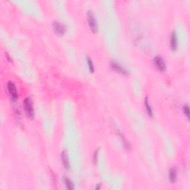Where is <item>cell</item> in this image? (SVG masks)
<instances>
[{"label": "cell", "instance_id": "1", "mask_svg": "<svg viewBox=\"0 0 190 190\" xmlns=\"http://www.w3.org/2000/svg\"><path fill=\"white\" fill-rule=\"evenodd\" d=\"M23 106L27 116L29 118H32L33 119L34 117V107H33L32 102H31V100L30 98H25L24 100Z\"/></svg>", "mask_w": 190, "mask_h": 190}, {"label": "cell", "instance_id": "2", "mask_svg": "<svg viewBox=\"0 0 190 190\" xmlns=\"http://www.w3.org/2000/svg\"><path fill=\"white\" fill-rule=\"evenodd\" d=\"M87 20H88V25H89L91 30L93 33H96L97 31V20H96L95 15L92 13V11L88 10V13H87Z\"/></svg>", "mask_w": 190, "mask_h": 190}, {"label": "cell", "instance_id": "3", "mask_svg": "<svg viewBox=\"0 0 190 190\" xmlns=\"http://www.w3.org/2000/svg\"><path fill=\"white\" fill-rule=\"evenodd\" d=\"M53 28L55 31L56 34L59 36H62L65 34L66 31L65 26L62 23L59 22H53Z\"/></svg>", "mask_w": 190, "mask_h": 190}, {"label": "cell", "instance_id": "4", "mask_svg": "<svg viewBox=\"0 0 190 190\" xmlns=\"http://www.w3.org/2000/svg\"><path fill=\"white\" fill-rule=\"evenodd\" d=\"M7 88H8V93L13 100H16L18 97V94H17V90L16 88V85L13 82H8L7 84Z\"/></svg>", "mask_w": 190, "mask_h": 190}, {"label": "cell", "instance_id": "5", "mask_svg": "<svg viewBox=\"0 0 190 190\" xmlns=\"http://www.w3.org/2000/svg\"><path fill=\"white\" fill-rule=\"evenodd\" d=\"M154 64L155 67L160 71H164L166 69V65L164 60L159 56H157L154 58Z\"/></svg>", "mask_w": 190, "mask_h": 190}, {"label": "cell", "instance_id": "6", "mask_svg": "<svg viewBox=\"0 0 190 190\" xmlns=\"http://www.w3.org/2000/svg\"><path fill=\"white\" fill-rule=\"evenodd\" d=\"M111 67L113 70H114L117 72L120 73V74H123L124 75H127L128 74V71L125 70V69H123V66L120 64L118 63L117 62H115V61H112L111 62Z\"/></svg>", "mask_w": 190, "mask_h": 190}, {"label": "cell", "instance_id": "7", "mask_svg": "<svg viewBox=\"0 0 190 190\" xmlns=\"http://www.w3.org/2000/svg\"><path fill=\"white\" fill-rule=\"evenodd\" d=\"M61 158H62V164H63L64 167L66 170H70V161H69V157H68L67 152L65 151H63L61 154Z\"/></svg>", "mask_w": 190, "mask_h": 190}, {"label": "cell", "instance_id": "8", "mask_svg": "<svg viewBox=\"0 0 190 190\" xmlns=\"http://www.w3.org/2000/svg\"><path fill=\"white\" fill-rule=\"evenodd\" d=\"M170 47L172 50H175L177 47V37L175 31H173L170 37Z\"/></svg>", "mask_w": 190, "mask_h": 190}, {"label": "cell", "instance_id": "9", "mask_svg": "<svg viewBox=\"0 0 190 190\" xmlns=\"http://www.w3.org/2000/svg\"><path fill=\"white\" fill-rule=\"evenodd\" d=\"M169 178L170 182L174 183L177 180V170L175 168H172L169 173Z\"/></svg>", "mask_w": 190, "mask_h": 190}, {"label": "cell", "instance_id": "10", "mask_svg": "<svg viewBox=\"0 0 190 190\" xmlns=\"http://www.w3.org/2000/svg\"><path fill=\"white\" fill-rule=\"evenodd\" d=\"M145 107H146V112H147L148 115L150 117H153L152 109H151V106H150V104H149L147 97H146V99H145Z\"/></svg>", "mask_w": 190, "mask_h": 190}, {"label": "cell", "instance_id": "11", "mask_svg": "<svg viewBox=\"0 0 190 190\" xmlns=\"http://www.w3.org/2000/svg\"><path fill=\"white\" fill-rule=\"evenodd\" d=\"M63 181H64V183H65L66 187H67L68 189H69V190L74 189V184H73L72 181H71L69 177H64Z\"/></svg>", "mask_w": 190, "mask_h": 190}, {"label": "cell", "instance_id": "12", "mask_svg": "<svg viewBox=\"0 0 190 190\" xmlns=\"http://www.w3.org/2000/svg\"><path fill=\"white\" fill-rule=\"evenodd\" d=\"M87 62H88V69H89V71L91 73H93L94 71H95V68H94L93 62H92L90 58H88V57H87Z\"/></svg>", "mask_w": 190, "mask_h": 190}, {"label": "cell", "instance_id": "13", "mask_svg": "<svg viewBox=\"0 0 190 190\" xmlns=\"http://www.w3.org/2000/svg\"><path fill=\"white\" fill-rule=\"evenodd\" d=\"M183 111H184V114L186 115V117L189 119V106H188L187 105H185V106H183Z\"/></svg>", "mask_w": 190, "mask_h": 190}, {"label": "cell", "instance_id": "14", "mask_svg": "<svg viewBox=\"0 0 190 190\" xmlns=\"http://www.w3.org/2000/svg\"><path fill=\"white\" fill-rule=\"evenodd\" d=\"M97 156H98V149L96 150V151L94 154V157H93V160H94V163H97Z\"/></svg>", "mask_w": 190, "mask_h": 190}]
</instances>
